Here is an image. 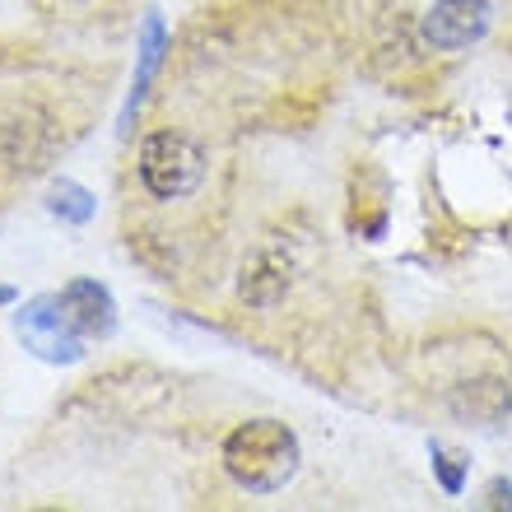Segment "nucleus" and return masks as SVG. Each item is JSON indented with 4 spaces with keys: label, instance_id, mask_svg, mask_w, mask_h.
<instances>
[{
    "label": "nucleus",
    "instance_id": "1",
    "mask_svg": "<svg viewBox=\"0 0 512 512\" xmlns=\"http://www.w3.org/2000/svg\"><path fill=\"white\" fill-rule=\"evenodd\" d=\"M224 471L247 494H275L298 471V438L280 419H247L224 438Z\"/></svg>",
    "mask_w": 512,
    "mask_h": 512
},
{
    "label": "nucleus",
    "instance_id": "2",
    "mask_svg": "<svg viewBox=\"0 0 512 512\" xmlns=\"http://www.w3.org/2000/svg\"><path fill=\"white\" fill-rule=\"evenodd\" d=\"M205 177V149L182 131H154L140 145V182L159 201H182L201 187Z\"/></svg>",
    "mask_w": 512,
    "mask_h": 512
},
{
    "label": "nucleus",
    "instance_id": "3",
    "mask_svg": "<svg viewBox=\"0 0 512 512\" xmlns=\"http://www.w3.org/2000/svg\"><path fill=\"white\" fill-rule=\"evenodd\" d=\"M19 340L47 364H75L84 354V336L75 331V322L66 317V308L56 298H33L19 312Z\"/></svg>",
    "mask_w": 512,
    "mask_h": 512
},
{
    "label": "nucleus",
    "instance_id": "4",
    "mask_svg": "<svg viewBox=\"0 0 512 512\" xmlns=\"http://www.w3.org/2000/svg\"><path fill=\"white\" fill-rule=\"evenodd\" d=\"M494 24V10H489V0H438L429 14H424V42H429L433 52H461V47H471L480 42Z\"/></svg>",
    "mask_w": 512,
    "mask_h": 512
},
{
    "label": "nucleus",
    "instance_id": "5",
    "mask_svg": "<svg viewBox=\"0 0 512 512\" xmlns=\"http://www.w3.org/2000/svg\"><path fill=\"white\" fill-rule=\"evenodd\" d=\"M56 303L66 308V317L75 322V331H80L84 340H89V336H108V331H112V294L103 289V284L75 280V284H66V289L56 294Z\"/></svg>",
    "mask_w": 512,
    "mask_h": 512
},
{
    "label": "nucleus",
    "instance_id": "6",
    "mask_svg": "<svg viewBox=\"0 0 512 512\" xmlns=\"http://www.w3.org/2000/svg\"><path fill=\"white\" fill-rule=\"evenodd\" d=\"M452 415L457 419H471V424H503L512 415V391L508 382L499 378H475V382H461L452 391Z\"/></svg>",
    "mask_w": 512,
    "mask_h": 512
},
{
    "label": "nucleus",
    "instance_id": "7",
    "mask_svg": "<svg viewBox=\"0 0 512 512\" xmlns=\"http://www.w3.org/2000/svg\"><path fill=\"white\" fill-rule=\"evenodd\" d=\"M52 210L61 219H75V224H84V219L94 215V196L84 187H75V182H61V187L52 191Z\"/></svg>",
    "mask_w": 512,
    "mask_h": 512
},
{
    "label": "nucleus",
    "instance_id": "8",
    "mask_svg": "<svg viewBox=\"0 0 512 512\" xmlns=\"http://www.w3.org/2000/svg\"><path fill=\"white\" fill-rule=\"evenodd\" d=\"M159 52H163V24H159V19H149V24H145V52H140V80H135L131 108L140 103V94H145L149 75H154V66H159Z\"/></svg>",
    "mask_w": 512,
    "mask_h": 512
},
{
    "label": "nucleus",
    "instance_id": "9",
    "mask_svg": "<svg viewBox=\"0 0 512 512\" xmlns=\"http://www.w3.org/2000/svg\"><path fill=\"white\" fill-rule=\"evenodd\" d=\"M433 457H438V461H433V466L443 471V489H447V494H457V489H461V471H457V466H452V461H457V457H447L443 447H433Z\"/></svg>",
    "mask_w": 512,
    "mask_h": 512
},
{
    "label": "nucleus",
    "instance_id": "10",
    "mask_svg": "<svg viewBox=\"0 0 512 512\" xmlns=\"http://www.w3.org/2000/svg\"><path fill=\"white\" fill-rule=\"evenodd\" d=\"M14 298V289H5V284H0V303H10Z\"/></svg>",
    "mask_w": 512,
    "mask_h": 512
}]
</instances>
